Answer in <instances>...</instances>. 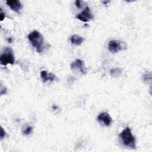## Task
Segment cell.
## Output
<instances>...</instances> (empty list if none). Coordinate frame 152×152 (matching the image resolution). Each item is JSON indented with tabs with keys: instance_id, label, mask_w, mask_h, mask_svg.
Here are the masks:
<instances>
[{
	"instance_id": "cell-1",
	"label": "cell",
	"mask_w": 152,
	"mask_h": 152,
	"mask_svg": "<svg viewBox=\"0 0 152 152\" xmlns=\"http://www.w3.org/2000/svg\"><path fill=\"white\" fill-rule=\"evenodd\" d=\"M28 39L37 53H41L45 49L44 38L42 34L36 31H31L28 35Z\"/></svg>"
},
{
	"instance_id": "cell-2",
	"label": "cell",
	"mask_w": 152,
	"mask_h": 152,
	"mask_svg": "<svg viewBox=\"0 0 152 152\" xmlns=\"http://www.w3.org/2000/svg\"><path fill=\"white\" fill-rule=\"evenodd\" d=\"M119 137L123 144L133 149L136 148L135 140L133 136L131 130L129 127H126L119 134Z\"/></svg>"
},
{
	"instance_id": "cell-3",
	"label": "cell",
	"mask_w": 152,
	"mask_h": 152,
	"mask_svg": "<svg viewBox=\"0 0 152 152\" xmlns=\"http://www.w3.org/2000/svg\"><path fill=\"white\" fill-rule=\"evenodd\" d=\"M1 64L2 65L7 64H13L15 62V58L13 54L12 49L11 48L7 47L4 49V52L2 53L0 58Z\"/></svg>"
},
{
	"instance_id": "cell-4",
	"label": "cell",
	"mask_w": 152,
	"mask_h": 152,
	"mask_svg": "<svg viewBox=\"0 0 152 152\" xmlns=\"http://www.w3.org/2000/svg\"><path fill=\"white\" fill-rule=\"evenodd\" d=\"M126 45L124 42L119 40H112L108 43V49L112 53H117L118 52L125 49Z\"/></svg>"
},
{
	"instance_id": "cell-5",
	"label": "cell",
	"mask_w": 152,
	"mask_h": 152,
	"mask_svg": "<svg viewBox=\"0 0 152 152\" xmlns=\"http://www.w3.org/2000/svg\"><path fill=\"white\" fill-rule=\"evenodd\" d=\"M76 18L83 22H88L92 20L94 18V16L91 13L90 8L87 7L81 12L79 13L76 16Z\"/></svg>"
},
{
	"instance_id": "cell-6",
	"label": "cell",
	"mask_w": 152,
	"mask_h": 152,
	"mask_svg": "<svg viewBox=\"0 0 152 152\" xmlns=\"http://www.w3.org/2000/svg\"><path fill=\"white\" fill-rule=\"evenodd\" d=\"M71 69L72 70H78L83 74H86L87 73V69L84 65V62L83 61L77 59L71 64Z\"/></svg>"
},
{
	"instance_id": "cell-7",
	"label": "cell",
	"mask_w": 152,
	"mask_h": 152,
	"mask_svg": "<svg viewBox=\"0 0 152 152\" xmlns=\"http://www.w3.org/2000/svg\"><path fill=\"white\" fill-rule=\"evenodd\" d=\"M97 120L105 126H109L112 121V118L107 112H103L100 113L97 116Z\"/></svg>"
},
{
	"instance_id": "cell-8",
	"label": "cell",
	"mask_w": 152,
	"mask_h": 152,
	"mask_svg": "<svg viewBox=\"0 0 152 152\" xmlns=\"http://www.w3.org/2000/svg\"><path fill=\"white\" fill-rule=\"evenodd\" d=\"M7 5L15 12L19 13L22 8V4L18 0H8L6 1Z\"/></svg>"
},
{
	"instance_id": "cell-9",
	"label": "cell",
	"mask_w": 152,
	"mask_h": 152,
	"mask_svg": "<svg viewBox=\"0 0 152 152\" xmlns=\"http://www.w3.org/2000/svg\"><path fill=\"white\" fill-rule=\"evenodd\" d=\"M40 78L43 83H46L48 81H53L56 80L57 78L56 75L51 72H48L46 70H42L40 72Z\"/></svg>"
},
{
	"instance_id": "cell-10",
	"label": "cell",
	"mask_w": 152,
	"mask_h": 152,
	"mask_svg": "<svg viewBox=\"0 0 152 152\" xmlns=\"http://www.w3.org/2000/svg\"><path fill=\"white\" fill-rule=\"evenodd\" d=\"M84 39L78 35V34H74L70 37V41L72 44L74 45H80L84 41Z\"/></svg>"
},
{
	"instance_id": "cell-11",
	"label": "cell",
	"mask_w": 152,
	"mask_h": 152,
	"mask_svg": "<svg viewBox=\"0 0 152 152\" xmlns=\"http://www.w3.org/2000/svg\"><path fill=\"white\" fill-rule=\"evenodd\" d=\"M110 73L112 77H118L121 74L122 71L119 68H115L112 69L110 71Z\"/></svg>"
},
{
	"instance_id": "cell-12",
	"label": "cell",
	"mask_w": 152,
	"mask_h": 152,
	"mask_svg": "<svg viewBox=\"0 0 152 152\" xmlns=\"http://www.w3.org/2000/svg\"><path fill=\"white\" fill-rule=\"evenodd\" d=\"M151 73H145L142 75V79L144 81H151Z\"/></svg>"
},
{
	"instance_id": "cell-13",
	"label": "cell",
	"mask_w": 152,
	"mask_h": 152,
	"mask_svg": "<svg viewBox=\"0 0 152 152\" xmlns=\"http://www.w3.org/2000/svg\"><path fill=\"white\" fill-rule=\"evenodd\" d=\"M33 131V128L32 126H28L27 127H26L24 130L23 131V134L24 135H29Z\"/></svg>"
},
{
	"instance_id": "cell-14",
	"label": "cell",
	"mask_w": 152,
	"mask_h": 152,
	"mask_svg": "<svg viewBox=\"0 0 152 152\" xmlns=\"http://www.w3.org/2000/svg\"><path fill=\"white\" fill-rule=\"evenodd\" d=\"M82 3H83V1H80V0H77L75 2V6L78 8H82Z\"/></svg>"
},
{
	"instance_id": "cell-15",
	"label": "cell",
	"mask_w": 152,
	"mask_h": 152,
	"mask_svg": "<svg viewBox=\"0 0 152 152\" xmlns=\"http://www.w3.org/2000/svg\"><path fill=\"white\" fill-rule=\"evenodd\" d=\"M5 134H6L5 131L3 129V128L1 127V133H0L1 138V139H3V138L5 137Z\"/></svg>"
},
{
	"instance_id": "cell-16",
	"label": "cell",
	"mask_w": 152,
	"mask_h": 152,
	"mask_svg": "<svg viewBox=\"0 0 152 152\" xmlns=\"http://www.w3.org/2000/svg\"><path fill=\"white\" fill-rule=\"evenodd\" d=\"M1 21H2L4 19V18H5V14H4V13L2 12V9H1Z\"/></svg>"
},
{
	"instance_id": "cell-17",
	"label": "cell",
	"mask_w": 152,
	"mask_h": 152,
	"mask_svg": "<svg viewBox=\"0 0 152 152\" xmlns=\"http://www.w3.org/2000/svg\"><path fill=\"white\" fill-rule=\"evenodd\" d=\"M102 2L103 4H106L107 3H109V1H102Z\"/></svg>"
},
{
	"instance_id": "cell-18",
	"label": "cell",
	"mask_w": 152,
	"mask_h": 152,
	"mask_svg": "<svg viewBox=\"0 0 152 152\" xmlns=\"http://www.w3.org/2000/svg\"><path fill=\"white\" fill-rule=\"evenodd\" d=\"M52 107H53L54 109H56L57 108V106H54V105H53V106H52Z\"/></svg>"
},
{
	"instance_id": "cell-19",
	"label": "cell",
	"mask_w": 152,
	"mask_h": 152,
	"mask_svg": "<svg viewBox=\"0 0 152 152\" xmlns=\"http://www.w3.org/2000/svg\"><path fill=\"white\" fill-rule=\"evenodd\" d=\"M8 41L9 42H11V38L8 39Z\"/></svg>"
}]
</instances>
